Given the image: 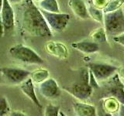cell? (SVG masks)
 <instances>
[{"label":"cell","instance_id":"30","mask_svg":"<svg viewBox=\"0 0 124 116\" xmlns=\"http://www.w3.org/2000/svg\"><path fill=\"white\" fill-rule=\"evenodd\" d=\"M3 35H5V33H4V27L2 25L1 15H0V38H2L3 36Z\"/></svg>","mask_w":124,"mask_h":116},{"label":"cell","instance_id":"16","mask_svg":"<svg viewBox=\"0 0 124 116\" xmlns=\"http://www.w3.org/2000/svg\"><path fill=\"white\" fill-rule=\"evenodd\" d=\"M39 8L48 13H60L59 6L57 0H42L39 2Z\"/></svg>","mask_w":124,"mask_h":116},{"label":"cell","instance_id":"27","mask_svg":"<svg viewBox=\"0 0 124 116\" xmlns=\"http://www.w3.org/2000/svg\"><path fill=\"white\" fill-rule=\"evenodd\" d=\"M112 39H113V40L115 42L124 46V33L119 35V36H114Z\"/></svg>","mask_w":124,"mask_h":116},{"label":"cell","instance_id":"10","mask_svg":"<svg viewBox=\"0 0 124 116\" xmlns=\"http://www.w3.org/2000/svg\"><path fill=\"white\" fill-rule=\"evenodd\" d=\"M0 15L4 27V33L6 35L13 31L15 26V13L8 0H3V6Z\"/></svg>","mask_w":124,"mask_h":116},{"label":"cell","instance_id":"2","mask_svg":"<svg viewBox=\"0 0 124 116\" xmlns=\"http://www.w3.org/2000/svg\"><path fill=\"white\" fill-rule=\"evenodd\" d=\"M70 94L80 101L88 99L92 94L93 88L89 84V70L83 68L80 73V79L78 81L68 87H63Z\"/></svg>","mask_w":124,"mask_h":116},{"label":"cell","instance_id":"7","mask_svg":"<svg viewBox=\"0 0 124 116\" xmlns=\"http://www.w3.org/2000/svg\"><path fill=\"white\" fill-rule=\"evenodd\" d=\"M0 71L2 73L6 83L14 85H20L30 77L31 74L29 71L19 67H2L0 68Z\"/></svg>","mask_w":124,"mask_h":116},{"label":"cell","instance_id":"36","mask_svg":"<svg viewBox=\"0 0 124 116\" xmlns=\"http://www.w3.org/2000/svg\"><path fill=\"white\" fill-rule=\"evenodd\" d=\"M123 11H124V3H123Z\"/></svg>","mask_w":124,"mask_h":116},{"label":"cell","instance_id":"19","mask_svg":"<svg viewBox=\"0 0 124 116\" xmlns=\"http://www.w3.org/2000/svg\"><path fill=\"white\" fill-rule=\"evenodd\" d=\"M88 14L95 21L99 22L100 23L103 22V18H104V13L103 12L99 9V8L95 7L93 5H90L88 8Z\"/></svg>","mask_w":124,"mask_h":116},{"label":"cell","instance_id":"25","mask_svg":"<svg viewBox=\"0 0 124 116\" xmlns=\"http://www.w3.org/2000/svg\"><path fill=\"white\" fill-rule=\"evenodd\" d=\"M89 84L91 85V87L92 88H99V84L98 81H97L95 78V77L93 76L92 73L89 71Z\"/></svg>","mask_w":124,"mask_h":116},{"label":"cell","instance_id":"9","mask_svg":"<svg viewBox=\"0 0 124 116\" xmlns=\"http://www.w3.org/2000/svg\"><path fill=\"white\" fill-rule=\"evenodd\" d=\"M39 85L40 94L48 100L57 99L61 94V90L59 85L54 78H48Z\"/></svg>","mask_w":124,"mask_h":116},{"label":"cell","instance_id":"23","mask_svg":"<svg viewBox=\"0 0 124 116\" xmlns=\"http://www.w3.org/2000/svg\"><path fill=\"white\" fill-rule=\"evenodd\" d=\"M10 111V107L6 97L0 99V116H6Z\"/></svg>","mask_w":124,"mask_h":116},{"label":"cell","instance_id":"32","mask_svg":"<svg viewBox=\"0 0 124 116\" xmlns=\"http://www.w3.org/2000/svg\"><path fill=\"white\" fill-rule=\"evenodd\" d=\"M8 1L9 2L10 4H16V3H19L23 2V0H8Z\"/></svg>","mask_w":124,"mask_h":116},{"label":"cell","instance_id":"6","mask_svg":"<svg viewBox=\"0 0 124 116\" xmlns=\"http://www.w3.org/2000/svg\"><path fill=\"white\" fill-rule=\"evenodd\" d=\"M40 9L51 31L53 30L54 32L61 33L65 29L70 20L69 14L61 13H48V12L41 9Z\"/></svg>","mask_w":124,"mask_h":116},{"label":"cell","instance_id":"18","mask_svg":"<svg viewBox=\"0 0 124 116\" xmlns=\"http://www.w3.org/2000/svg\"><path fill=\"white\" fill-rule=\"evenodd\" d=\"M91 38L93 42L96 43V44H99V43H106L107 41L106 40V33L105 29L103 28H99L94 30L91 34Z\"/></svg>","mask_w":124,"mask_h":116},{"label":"cell","instance_id":"34","mask_svg":"<svg viewBox=\"0 0 124 116\" xmlns=\"http://www.w3.org/2000/svg\"><path fill=\"white\" fill-rule=\"evenodd\" d=\"M59 115H60V116H67V115H64V114L63 113V112H62V111H60Z\"/></svg>","mask_w":124,"mask_h":116},{"label":"cell","instance_id":"8","mask_svg":"<svg viewBox=\"0 0 124 116\" xmlns=\"http://www.w3.org/2000/svg\"><path fill=\"white\" fill-rule=\"evenodd\" d=\"M88 67L97 81H102L109 79L118 70V67L116 66L102 63H90L88 64Z\"/></svg>","mask_w":124,"mask_h":116},{"label":"cell","instance_id":"31","mask_svg":"<svg viewBox=\"0 0 124 116\" xmlns=\"http://www.w3.org/2000/svg\"><path fill=\"white\" fill-rule=\"evenodd\" d=\"M6 84V80H5V79H4L2 73H1V71H0V84Z\"/></svg>","mask_w":124,"mask_h":116},{"label":"cell","instance_id":"35","mask_svg":"<svg viewBox=\"0 0 124 116\" xmlns=\"http://www.w3.org/2000/svg\"><path fill=\"white\" fill-rule=\"evenodd\" d=\"M33 1L34 2V1H36V2H40V1H42V0H33Z\"/></svg>","mask_w":124,"mask_h":116},{"label":"cell","instance_id":"11","mask_svg":"<svg viewBox=\"0 0 124 116\" xmlns=\"http://www.w3.org/2000/svg\"><path fill=\"white\" fill-rule=\"evenodd\" d=\"M19 86H20V89L23 94H24L35 105L38 107L39 108H42L41 104L36 94V92H35L34 84L30 77H29L28 79L26 80L24 82H23Z\"/></svg>","mask_w":124,"mask_h":116},{"label":"cell","instance_id":"5","mask_svg":"<svg viewBox=\"0 0 124 116\" xmlns=\"http://www.w3.org/2000/svg\"><path fill=\"white\" fill-rule=\"evenodd\" d=\"M105 84L102 98H112L119 104H124V85L120 80L118 73L112 75Z\"/></svg>","mask_w":124,"mask_h":116},{"label":"cell","instance_id":"13","mask_svg":"<svg viewBox=\"0 0 124 116\" xmlns=\"http://www.w3.org/2000/svg\"><path fill=\"white\" fill-rule=\"evenodd\" d=\"M75 113L77 116H97L96 107L83 102H75L73 104Z\"/></svg>","mask_w":124,"mask_h":116},{"label":"cell","instance_id":"1","mask_svg":"<svg viewBox=\"0 0 124 116\" xmlns=\"http://www.w3.org/2000/svg\"><path fill=\"white\" fill-rule=\"evenodd\" d=\"M18 15L20 25L24 32L32 36L48 37L52 36L40 8L35 5L33 0H23L18 8Z\"/></svg>","mask_w":124,"mask_h":116},{"label":"cell","instance_id":"26","mask_svg":"<svg viewBox=\"0 0 124 116\" xmlns=\"http://www.w3.org/2000/svg\"><path fill=\"white\" fill-rule=\"evenodd\" d=\"M108 2V0H92L93 6H95L97 8L103 7V9H104V7L106 6Z\"/></svg>","mask_w":124,"mask_h":116},{"label":"cell","instance_id":"29","mask_svg":"<svg viewBox=\"0 0 124 116\" xmlns=\"http://www.w3.org/2000/svg\"><path fill=\"white\" fill-rule=\"evenodd\" d=\"M117 116H124V104H119V109H118Z\"/></svg>","mask_w":124,"mask_h":116},{"label":"cell","instance_id":"28","mask_svg":"<svg viewBox=\"0 0 124 116\" xmlns=\"http://www.w3.org/2000/svg\"><path fill=\"white\" fill-rule=\"evenodd\" d=\"M9 116H26L24 113L18 111H13L9 113Z\"/></svg>","mask_w":124,"mask_h":116},{"label":"cell","instance_id":"33","mask_svg":"<svg viewBox=\"0 0 124 116\" xmlns=\"http://www.w3.org/2000/svg\"><path fill=\"white\" fill-rule=\"evenodd\" d=\"M2 6H3V0H0V13H1V11L2 9Z\"/></svg>","mask_w":124,"mask_h":116},{"label":"cell","instance_id":"4","mask_svg":"<svg viewBox=\"0 0 124 116\" xmlns=\"http://www.w3.org/2000/svg\"><path fill=\"white\" fill-rule=\"evenodd\" d=\"M9 52L15 60L30 64H43L44 60L33 49L23 44H16L9 49Z\"/></svg>","mask_w":124,"mask_h":116},{"label":"cell","instance_id":"17","mask_svg":"<svg viewBox=\"0 0 124 116\" xmlns=\"http://www.w3.org/2000/svg\"><path fill=\"white\" fill-rule=\"evenodd\" d=\"M49 71L46 69H38L37 71L31 73L30 78L32 79L33 84H40L49 78Z\"/></svg>","mask_w":124,"mask_h":116},{"label":"cell","instance_id":"20","mask_svg":"<svg viewBox=\"0 0 124 116\" xmlns=\"http://www.w3.org/2000/svg\"><path fill=\"white\" fill-rule=\"evenodd\" d=\"M103 106L108 112L112 113V112L118 111L119 104L116 99L112 98H108L103 99Z\"/></svg>","mask_w":124,"mask_h":116},{"label":"cell","instance_id":"24","mask_svg":"<svg viewBox=\"0 0 124 116\" xmlns=\"http://www.w3.org/2000/svg\"><path fill=\"white\" fill-rule=\"evenodd\" d=\"M96 114L97 116H112V113L108 112L106 109L104 108L103 106V100H101L98 106L96 108Z\"/></svg>","mask_w":124,"mask_h":116},{"label":"cell","instance_id":"3","mask_svg":"<svg viewBox=\"0 0 124 116\" xmlns=\"http://www.w3.org/2000/svg\"><path fill=\"white\" fill-rule=\"evenodd\" d=\"M104 26L106 36H117L124 33V11L123 8L104 13Z\"/></svg>","mask_w":124,"mask_h":116},{"label":"cell","instance_id":"14","mask_svg":"<svg viewBox=\"0 0 124 116\" xmlns=\"http://www.w3.org/2000/svg\"><path fill=\"white\" fill-rule=\"evenodd\" d=\"M71 46L79 51L85 53H93L99 50V46L98 44L93 41H80L71 44Z\"/></svg>","mask_w":124,"mask_h":116},{"label":"cell","instance_id":"22","mask_svg":"<svg viewBox=\"0 0 124 116\" xmlns=\"http://www.w3.org/2000/svg\"><path fill=\"white\" fill-rule=\"evenodd\" d=\"M60 107L49 104L45 107L44 116H59Z\"/></svg>","mask_w":124,"mask_h":116},{"label":"cell","instance_id":"15","mask_svg":"<svg viewBox=\"0 0 124 116\" xmlns=\"http://www.w3.org/2000/svg\"><path fill=\"white\" fill-rule=\"evenodd\" d=\"M46 50L50 54L60 58H66L68 56L66 46L59 43H49L46 45Z\"/></svg>","mask_w":124,"mask_h":116},{"label":"cell","instance_id":"21","mask_svg":"<svg viewBox=\"0 0 124 116\" xmlns=\"http://www.w3.org/2000/svg\"><path fill=\"white\" fill-rule=\"evenodd\" d=\"M124 0H108L106 6L103 9V13H108L116 11L121 8L123 5Z\"/></svg>","mask_w":124,"mask_h":116},{"label":"cell","instance_id":"12","mask_svg":"<svg viewBox=\"0 0 124 116\" xmlns=\"http://www.w3.org/2000/svg\"><path fill=\"white\" fill-rule=\"evenodd\" d=\"M68 5L77 16L82 19H88L90 18L86 4L83 0H69Z\"/></svg>","mask_w":124,"mask_h":116}]
</instances>
